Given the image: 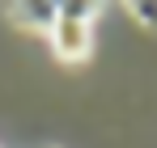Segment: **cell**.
Here are the masks:
<instances>
[{
    "mask_svg": "<svg viewBox=\"0 0 157 148\" xmlns=\"http://www.w3.org/2000/svg\"><path fill=\"white\" fill-rule=\"evenodd\" d=\"M47 43H51L55 59H64V64H81V59H89V51H94V21H81V17H55Z\"/></svg>",
    "mask_w": 157,
    "mask_h": 148,
    "instance_id": "1",
    "label": "cell"
},
{
    "mask_svg": "<svg viewBox=\"0 0 157 148\" xmlns=\"http://www.w3.org/2000/svg\"><path fill=\"white\" fill-rule=\"evenodd\" d=\"M9 17L17 25H26V30H38V34H51L55 17H59V9L55 4H43V0H34V4H13L9 9Z\"/></svg>",
    "mask_w": 157,
    "mask_h": 148,
    "instance_id": "2",
    "label": "cell"
},
{
    "mask_svg": "<svg viewBox=\"0 0 157 148\" xmlns=\"http://www.w3.org/2000/svg\"><path fill=\"white\" fill-rule=\"evenodd\" d=\"M128 13L144 25V30H157V0H136V4H128Z\"/></svg>",
    "mask_w": 157,
    "mask_h": 148,
    "instance_id": "3",
    "label": "cell"
},
{
    "mask_svg": "<svg viewBox=\"0 0 157 148\" xmlns=\"http://www.w3.org/2000/svg\"><path fill=\"white\" fill-rule=\"evenodd\" d=\"M59 17H81V21H94L98 17V4H81V0H68V4H55Z\"/></svg>",
    "mask_w": 157,
    "mask_h": 148,
    "instance_id": "4",
    "label": "cell"
}]
</instances>
